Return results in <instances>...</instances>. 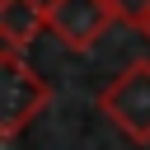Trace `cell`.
Returning <instances> with one entry per match:
<instances>
[{"label":"cell","instance_id":"6da1fadb","mask_svg":"<svg viewBox=\"0 0 150 150\" xmlns=\"http://www.w3.org/2000/svg\"><path fill=\"white\" fill-rule=\"evenodd\" d=\"M52 103V84L23 61V52H0V136H19L38 112H47Z\"/></svg>","mask_w":150,"mask_h":150},{"label":"cell","instance_id":"7a4b0ae2","mask_svg":"<svg viewBox=\"0 0 150 150\" xmlns=\"http://www.w3.org/2000/svg\"><path fill=\"white\" fill-rule=\"evenodd\" d=\"M98 112L136 145H150V61H131L98 94Z\"/></svg>","mask_w":150,"mask_h":150},{"label":"cell","instance_id":"3957f363","mask_svg":"<svg viewBox=\"0 0 150 150\" xmlns=\"http://www.w3.org/2000/svg\"><path fill=\"white\" fill-rule=\"evenodd\" d=\"M112 5L108 0H47V33L61 38L66 52H89L103 42L112 28Z\"/></svg>","mask_w":150,"mask_h":150},{"label":"cell","instance_id":"277c9868","mask_svg":"<svg viewBox=\"0 0 150 150\" xmlns=\"http://www.w3.org/2000/svg\"><path fill=\"white\" fill-rule=\"evenodd\" d=\"M47 28V0H0V42L5 52H23Z\"/></svg>","mask_w":150,"mask_h":150},{"label":"cell","instance_id":"5b68a950","mask_svg":"<svg viewBox=\"0 0 150 150\" xmlns=\"http://www.w3.org/2000/svg\"><path fill=\"white\" fill-rule=\"evenodd\" d=\"M108 5H112L117 23H131V28L145 33V23H150V0H108Z\"/></svg>","mask_w":150,"mask_h":150},{"label":"cell","instance_id":"8992f818","mask_svg":"<svg viewBox=\"0 0 150 150\" xmlns=\"http://www.w3.org/2000/svg\"><path fill=\"white\" fill-rule=\"evenodd\" d=\"M145 38H150V23H145Z\"/></svg>","mask_w":150,"mask_h":150}]
</instances>
